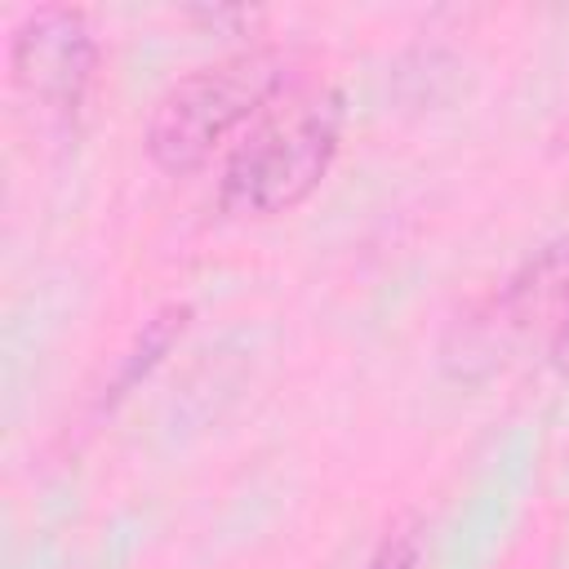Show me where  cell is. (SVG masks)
<instances>
[{
	"instance_id": "52a82bcc",
	"label": "cell",
	"mask_w": 569,
	"mask_h": 569,
	"mask_svg": "<svg viewBox=\"0 0 569 569\" xmlns=\"http://www.w3.org/2000/svg\"><path fill=\"white\" fill-rule=\"evenodd\" d=\"M551 365H556L560 373H569V320L551 333Z\"/></svg>"
},
{
	"instance_id": "8992f818",
	"label": "cell",
	"mask_w": 569,
	"mask_h": 569,
	"mask_svg": "<svg viewBox=\"0 0 569 569\" xmlns=\"http://www.w3.org/2000/svg\"><path fill=\"white\" fill-rule=\"evenodd\" d=\"M418 533L413 529H391L382 533V542L373 547V556L365 560V569H418Z\"/></svg>"
},
{
	"instance_id": "3957f363",
	"label": "cell",
	"mask_w": 569,
	"mask_h": 569,
	"mask_svg": "<svg viewBox=\"0 0 569 569\" xmlns=\"http://www.w3.org/2000/svg\"><path fill=\"white\" fill-rule=\"evenodd\" d=\"M98 67V44L89 18L67 4L31 9L9 40V76L18 93L49 107L53 116H76Z\"/></svg>"
},
{
	"instance_id": "5b68a950",
	"label": "cell",
	"mask_w": 569,
	"mask_h": 569,
	"mask_svg": "<svg viewBox=\"0 0 569 569\" xmlns=\"http://www.w3.org/2000/svg\"><path fill=\"white\" fill-rule=\"evenodd\" d=\"M187 325H191V307H187V302H164V307H156V311L142 320L133 347L124 351V360H120V369H116V378H111L107 405L120 400L129 387H138V382L169 356V347L187 333Z\"/></svg>"
},
{
	"instance_id": "6da1fadb",
	"label": "cell",
	"mask_w": 569,
	"mask_h": 569,
	"mask_svg": "<svg viewBox=\"0 0 569 569\" xmlns=\"http://www.w3.org/2000/svg\"><path fill=\"white\" fill-rule=\"evenodd\" d=\"M342 93L298 71L236 138L218 178V204L231 218H276L298 209L329 173L342 142Z\"/></svg>"
},
{
	"instance_id": "7a4b0ae2",
	"label": "cell",
	"mask_w": 569,
	"mask_h": 569,
	"mask_svg": "<svg viewBox=\"0 0 569 569\" xmlns=\"http://www.w3.org/2000/svg\"><path fill=\"white\" fill-rule=\"evenodd\" d=\"M298 76L293 53L276 44L227 53L209 67L178 76L151 107L142 147L160 173L187 178L213 160V151Z\"/></svg>"
},
{
	"instance_id": "277c9868",
	"label": "cell",
	"mask_w": 569,
	"mask_h": 569,
	"mask_svg": "<svg viewBox=\"0 0 569 569\" xmlns=\"http://www.w3.org/2000/svg\"><path fill=\"white\" fill-rule=\"evenodd\" d=\"M502 311L511 325L533 329L551 325V333L569 320V236L547 240L502 289Z\"/></svg>"
}]
</instances>
